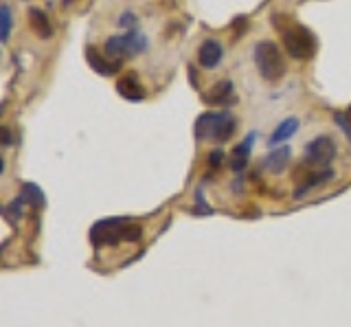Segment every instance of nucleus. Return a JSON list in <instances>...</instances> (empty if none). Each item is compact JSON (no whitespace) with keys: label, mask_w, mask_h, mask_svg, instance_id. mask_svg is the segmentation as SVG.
Listing matches in <instances>:
<instances>
[{"label":"nucleus","mask_w":351,"mask_h":327,"mask_svg":"<svg viewBox=\"0 0 351 327\" xmlns=\"http://www.w3.org/2000/svg\"><path fill=\"white\" fill-rule=\"evenodd\" d=\"M141 237H143V228L138 224H132L125 217H110V220H101L90 228V242L97 248L114 246L121 239L123 242H136Z\"/></svg>","instance_id":"obj_1"},{"label":"nucleus","mask_w":351,"mask_h":327,"mask_svg":"<svg viewBox=\"0 0 351 327\" xmlns=\"http://www.w3.org/2000/svg\"><path fill=\"white\" fill-rule=\"evenodd\" d=\"M237 132V119L230 112H204L195 123L197 138H213L217 143L230 141Z\"/></svg>","instance_id":"obj_2"},{"label":"nucleus","mask_w":351,"mask_h":327,"mask_svg":"<svg viewBox=\"0 0 351 327\" xmlns=\"http://www.w3.org/2000/svg\"><path fill=\"white\" fill-rule=\"evenodd\" d=\"M279 29L283 36V47L292 58L310 60L316 53V40L310 29H305L303 25H294V23L288 25L285 20H283V27L279 25Z\"/></svg>","instance_id":"obj_3"},{"label":"nucleus","mask_w":351,"mask_h":327,"mask_svg":"<svg viewBox=\"0 0 351 327\" xmlns=\"http://www.w3.org/2000/svg\"><path fill=\"white\" fill-rule=\"evenodd\" d=\"M255 64L259 75L266 82H279L285 75V62L281 51L270 40H263L255 47Z\"/></svg>","instance_id":"obj_4"},{"label":"nucleus","mask_w":351,"mask_h":327,"mask_svg":"<svg viewBox=\"0 0 351 327\" xmlns=\"http://www.w3.org/2000/svg\"><path fill=\"white\" fill-rule=\"evenodd\" d=\"M145 47H147V40L143 38L138 31H130V34H125V36L110 38L104 47V53L108 58L123 62V60L138 56L141 51H145Z\"/></svg>","instance_id":"obj_5"},{"label":"nucleus","mask_w":351,"mask_h":327,"mask_svg":"<svg viewBox=\"0 0 351 327\" xmlns=\"http://www.w3.org/2000/svg\"><path fill=\"white\" fill-rule=\"evenodd\" d=\"M336 143L329 136H318L305 147V162L314 167H327L336 158Z\"/></svg>","instance_id":"obj_6"},{"label":"nucleus","mask_w":351,"mask_h":327,"mask_svg":"<svg viewBox=\"0 0 351 327\" xmlns=\"http://www.w3.org/2000/svg\"><path fill=\"white\" fill-rule=\"evenodd\" d=\"M86 60L93 66L95 73L106 75V77H110V75H117L121 71V66H123V62H121V60L108 58L106 53H99L95 47H88L86 49Z\"/></svg>","instance_id":"obj_7"},{"label":"nucleus","mask_w":351,"mask_h":327,"mask_svg":"<svg viewBox=\"0 0 351 327\" xmlns=\"http://www.w3.org/2000/svg\"><path fill=\"white\" fill-rule=\"evenodd\" d=\"M202 99L208 106H233L237 101V95H235L233 84L224 80V82H217L206 95H202Z\"/></svg>","instance_id":"obj_8"},{"label":"nucleus","mask_w":351,"mask_h":327,"mask_svg":"<svg viewBox=\"0 0 351 327\" xmlns=\"http://www.w3.org/2000/svg\"><path fill=\"white\" fill-rule=\"evenodd\" d=\"M222 45L217 40H204L202 47L197 49V62H200L202 69H215L219 62H222Z\"/></svg>","instance_id":"obj_9"},{"label":"nucleus","mask_w":351,"mask_h":327,"mask_svg":"<svg viewBox=\"0 0 351 327\" xmlns=\"http://www.w3.org/2000/svg\"><path fill=\"white\" fill-rule=\"evenodd\" d=\"M117 90L128 101L145 99V88H143V84L136 80V75H123V77H121L119 84H117Z\"/></svg>","instance_id":"obj_10"},{"label":"nucleus","mask_w":351,"mask_h":327,"mask_svg":"<svg viewBox=\"0 0 351 327\" xmlns=\"http://www.w3.org/2000/svg\"><path fill=\"white\" fill-rule=\"evenodd\" d=\"M252 141H255V134H250L244 143H239L233 147V152H230L228 156V167L233 171H241L246 169L248 165V158H250V149H252Z\"/></svg>","instance_id":"obj_11"},{"label":"nucleus","mask_w":351,"mask_h":327,"mask_svg":"<svg viewBox=\"0 0 351 327\" xmlns=\"http://www.w3.org/2000/svg\"><path fill=\"white\" fill-rule=\"evenodd\" d=\"M29 23H31V29L36 31V36L40 40H49L53 36V25L42 9H36V7L29 9Z\"/></svg>","instance_id":"obj_12"},{"label":"nucleus","mask_w":351,"mask_h":327,"mask_svg":"<svg viewBox=\"0 0 351 327\" xmlns=\"http://www.w3.org/2000/svg\"><path fill=\"white\" fill-rule=\"evenodd\" d=\"M290 156H292V152L290 147H279V149H274L270 152V154L263 158V169L270 171V173H281L285 167H288V162H290Z\"/></svg>","instance_id":"obj_13"},{"label":"nucleus","mask_w":351,"mask_h":327,"mask_svg":"<svg viewBox=\"0 0 351 327\" xmlns=\"http://www.w3.org/2000/svg\"><path fill=\"white\" fill-rule=\"evenodd\" d=\"M296 130H299V119H294V117H290V119H285V121H281L279 125H277V130L272 132V136H270V141H268V145H279V143H283V141H288Z\"/></svg>","instance_id":"obj_14"},{"label":"nucleus","mask_w":351,"mask_h":327,"mask_svg":"<svg viewBox=\"0 0 351 327\" xmlns=\"http://www.w3.org/2000/svg\"><path fill=\"white\" fill-rule=\"evenodd\" d=\"M332 176H334V171L332 169H325V171H321V173H310V178L305 180V184L301 189H296V193H294V198L299 200V198H303L305 195V191H310L312 187H318V184H323V182H327V180H332Z\"/></svg>","instance_id":"obj_15"},{"label":"nucleus","mask_w":351,"mask_h":327,"mask_svg":"<svg viewBox=\"0 0 351 327\" xmlns=\"http://www.w3.org/2000/svg\"><path fill=\"white\" fill-rule=\"evenodd\" d=\"M20 200L25 202V204H31V206H36V209H42L44 206V193L40 187H36V184H25L22 187V193H20Z\"/></svg>","instance_id":"obj_16"},{"label":"nucleus","mask_w":351,"mask_h":327,"mask_svg":"<svg viewBox=\"0 0 351 327\" xmlns=\"http://www.w3.org/2000/svg\"><path fill=\"white\" fill-rule=\"evenodd\" d=\"M0 25H3V29H0V40H3V45H7L9 36H11V25H14V20H11V9L7 3L0 7Z\"/></svg>","instance_id":"obj_17"},{"label":"nucleus","mask_w":351,"mask_h":327,"mask_svg":"<svg viewBox=\"0 0 351 327\" xmlns=\"http://www.w3.org/2000/svg\"><path fill=\"white\" fill-rule=\"evenodd\" d=\"M222 158H224V152L215 149V152H211V154H208V165H211V167L215 169V167H219V162H222Z\"/></svg>","instance_id":"obj_18"},{"label":"nucleus","mask_w":351,"mask_h":327,"mask_svg":"<svg viewBox=\"0 0 351 327\" xmlns=\"http://www.w3.org/2000/svg\"><path fill=\"white\" fill-rule=\"evenodd\" d=\"M119 25H121V27H132V25H136V18L132 16V14H125V16H121Z\"/></svg>","instance_id":"obj_19"},{"label":"nucleus","mask_w":351,"mask_h":327,"mask_svg":"<svg viewBox=\"0 0 351 327\" xmlns=\"http://www.w3.org/2000/svg\"><path fill=\"white\" fill-rule=\"evenodd\" d=\"M0 134H3V145H11V143H14V138H11V132H9L7 125L0 130Z\"/></svg>","instance_id":"obj_20"},{"label":"nucleus","mask_w":351,"mask_h":327,"mask_svg":"<svg viewBox=\"0 0 351 327\" xmlns=\"http://www.w3.org/2000/svg\"><path fill=\"white\" fill-rule=\"evenodd\" d=\"M347 125H351V108L347 110Z\"/></svg>","instance_id":"obj_21"}]
</instances>
